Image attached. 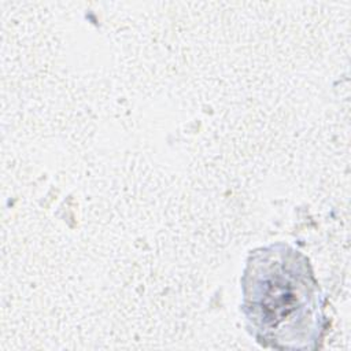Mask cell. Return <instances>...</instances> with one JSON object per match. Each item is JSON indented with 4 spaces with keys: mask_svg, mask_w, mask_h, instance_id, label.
I'll list each match as a JSON object with an SVG mask.
<instances>
[{
    "mask_svg": "<svg viewBox=\"0 0 351 351\" xmlns=\"http://www.w3.org/2000/svg\"><path fill=\"white\" fill-rule=\"evenodd\" d=\"M241 285L247 328L258 343L278 350L318 347L322 295L302 252L281 243L255 250Z\"/></svg>",
    "mask_w": 351,
    "mask_h": 351,
    "instance_id": "cell-1",
    "label": "cell"
}]
</instances>
